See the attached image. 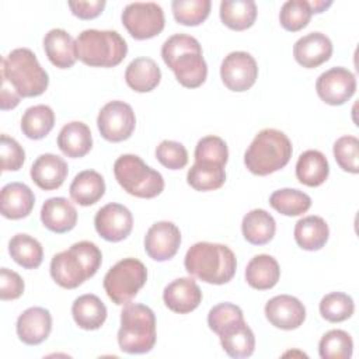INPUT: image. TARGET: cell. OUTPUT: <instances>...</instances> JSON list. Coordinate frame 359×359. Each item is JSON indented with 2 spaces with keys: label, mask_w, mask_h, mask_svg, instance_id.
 <instances>
[{
  "label": "cell",
  "mask_w": 359,
  "mask_h": 359,
  "mask_svg": "<svg viewBox=\"0 0 359 359\" xmlns=\"http://www.w3.org/2000/svg\"><path fill=\"white\" fill-rule=\"evenodd\" d=\"M309 4H310V8H311V11H313V13H323L324 10H327V8L332 4V1L311 0V1H309Z\"/></svg>",
  "instance_id": "obj_50"
},
{
  "label": "cell",
  "mask_w": 359,
  "mask_h": 359,
  "mask_svg": "<svg viewBox=\"0 0 359 359\" xmlns=\"http://www.w3.org/2000/svg\"><path fill=\"white\" fill-rule=\"evenodd\" d=\"M147 280L144 264L136 258L118 261L104 276V289L108 297L118 306L130 303Z\"/></svg>",
  "instance_id": "obj_9"
},
{
  "label": "cell",
  "mask_w": 359,
  "mask_h": 359,
  "mask_svg": "<svg viewBox=\"0 0 359 359\" xmlns=\"http://www.w3.org/2000/svg\"><path fill=\"white\" fill-rule=\"evenodd\" d=\"M292 151V142L283 132L266 128L258 132L245 150L244 164L255 175H269L289 163Z\"/></svg>",
  "instance_id": "obj_5"
},
{
  "label": "cell",
  "mask_w": 359,
  "mask_h": 359,
  "mask_svg": "<svg viewBox=\"0 0 359 359\" xmlns=\"http://www.w3.org/2000/svg\"><path fill=\"white\" fill-rule=\"evenodd\" d=\"M161 57L181 86L196 88L205 83L208 65L196 38L187 34L171 35L161 46Z\"/></svg>",
  "instance_id": "obj_1"
},
{
  "label": "cell",
  "mask_w": 359,
  "mask_h": 359,
  "mask_svg": "<svg viewBox=\"0 0 359 359\" xmlns=\"http://www.w3.org/2000/svg\"><path fill=\"white\" fill-rule=\"evenodd\" d=\"M17 335L27 345H39L52 331V316L43 307H29L17 318Z\"/></svg>",
  "instance_id": "obj_19"
},
{
  "label": "cell",
  "mask_w": 359,
  "mask_h": 359,
  "mask_svg": "<svg viewBox=\"0 0 359 359\" xmlns=\"http://www.w3.org/2000/svg\"><path fill=\"white\" fill-rule=\"evenodd\" d=\"M280 276V268L278 261L268 255L259 254L251 258L245 268L247 283L257 290H266L273 287Z\"/></svg>",
  "instance_id": "obj_29"
},
{
  "label": "cell",
  "mask_w": 359,
  "mask_h": 359,
  "mask_svg": "<svg viewBox=\"0 0 359 359\" xmlns=\"http://www.w3.org/2000/svg\"><path fill=\"white\" fill-rule=\"evenodd\" d=\"M334 157L338 165L351 174L359 172V140L355 136L345 135L334 143Z\"/></svg>",
  "instance_id": "obj_42"
},
{
  "label": "cell",
  "mask_w": 359,
  "mask_h": 359,
  "mask_svg": "<svg viewBox=\"0 0 359 359\" xmlns=\"http://www.w3.org/2000/svg\"><path fill=\"white\" fill-rule=\"evenodd\" d=\"M8 252L11 258L25 269L38 268L43 259V248L41 243L25 233H18L10 238Z\"/></svg>",
  "instance_id": "obj_34"
},
{
  "label": "cell",
  "mask_w": 359,
  "mask_h": 359,
  "mask_svg": "<svg viewBox=\"0 0 359 359\" xmlns=\"http://www.w3.org/2000/svg\"><path fill=\"white\" fill-rule=\"evenodd\" d=\"M24 287H25L24 280L17 272L8 268L0 269V299L1 300L18 299L22 294Z\"/></svg>",
  "instance_id": "obj_47"
},
{
  "label": "cell",
  "mask_w": 359,
  "mask_h": 359,
  "mask_svg": "<svg viewBox=\"0 0 359 359\" xmlns=\"http://www.w3.org/2000/svg\"><path fill=\"white\" fill-rule=\"evenodd\" d=\"M210 0H174L172 14L177 22L188 27L202 24L210 13Z\"/></svg>",
  "instance_id": "obj_40"
},
{
  "label": "cell",
  "mask_w": 359,
  "mask_h": 359,
  "mask_svg": "<svg viewBox=\"0 0 359 359\" xmlns=\"http://www.w3.org/2000/svg\"><path fill=\"white\" fill-rule=\"evenodd\" d=\"M223 351L230 358H248L255 349V337L244 318L226 324L219 332Z\"/></svg>",
  "instance_id": "obj_20"
},
{
  "label": "cell",
  "mask_w": 359,
  "mask_h": 359,
  "mask_svg": "<svg viewBox=\"0 0 359 359\" xmlns=\"http://www.w3.org/2000/svg\"><path fill=\"white\" fill-rule=\"evenodd\" d=\"M244 318L243 310L233 304V303H220L210 309L208 314V325L213 332H219L226 324L237 320Z\"/></svg>",
  "instance_id": "obj_46"
},
{
  "label": "cell",
  "mask_w": 359,
  "mask_h": 359,
  "mask_svg": "<svg viewBox=\"0 0 359 359\" xmlns=\"http://www.w3.org/2000/svg\"><path fill=\"white\" fill-rule=\"evenodd\" d=\"M330 229L320 216H306L294 226L296 244L306 251H317L323 248L328 240Z\"/></svg>",
  "instance_id": "obj_32"
},
{
  "label": "cell",
  "mask_w": 359,
  "mask_h": 359,
  "mask_svg": "<svg viewBox=\"0 0 359 359\" xmlns=\"http://www.w3.org/2000/svg\"><path fill=\"white\" fill-rule=\"evenodd\" d=\"M31 178L43 191H53L62 187L65 182L69 167L67 163L52 153L41 154L31 167Z\"/></svg>",
  "instance_id": "obj_21"
},
{
  "label": "cell",
  "mask_w": 359,
  "mask_h": 359,
  "mask_svg": "<svg viewBox=\"0 0 359 359\" xmlns=\"http://www.w3.org/2000/svg\"><path fill=\"white\" fill-rule=\"evenodd\" d=\"M43 49L49 62L59 69H69L77 60L76 41L62 28H53L43 36Z\"/></svg>",
  "instance_id": "obj_24"
},
{
  "label": "cell",
  "mask_w": 359,
  "mask_h": 359,
  "mask_svg": "<svg viewBox=\"0 0 359 359\" xmlns=\"http://www.w3.org/2000/svg\"><path fill=\"white\" fill-rule=\"evenodd\" d=\"M77 59L91 67L118 66L128 53L126 41L116 31L86 29L76 39Z\"/></svg>",
  "instance_id": "obj_7"
},
{
  "label": "cell",
  "mask_w": 359,
  "mask_h": 359,
  "mask_svg": "<svg viewBox=\"0 0 359 359\" xmlns=\"http://www.w3.org/2000/svg\"><path fill=\"white\" fill-rule=\"evenodd\" d=\"M35 205L31 188L22 182H10L1 188L0 212L6 219L18 220L27 217Z\"/></svg>",
  "instance_id": "obj_22"
},
{
  "label": "cell",
  "mask_w": 359,
  "mask_h": 359,
  "mask_svg": "<svg viewBox=\"0 0 359 359\" xmlns=\"http://www.w3.org/2000/svg\"><path fill=\"white\" fill-rule=\"evenodd\" d=\"M0 157H1V170L3 171H17L22 167V164L25 161V151L15 139H13L7 135H1Z\"/></svg>",
  "instance_id": "obj_45"
},
{
  "label": "cell",
  "mask_w": 359,
  "mask_h": 359,
  "mask_svg": "<svg viewBox=\"0 0 359 359\" xmlns=\"http://www.w3.org/2000/svg\"><path fill=\"white\" fill-rule=\"evenodd\" d=\"M355 303L351 296L342 292H332L325 294L320 302V314L330 323H342L352 317Z\"/></svg>",
  "instance_id": "obj_39"
},
{
  "label": "cell",
  "mask_w": 359,
  "mask_h": 359,
  "mask_svg": "<svg viewBox=\"0 0 359 359\" xmlns=\"http://www.w3.org/2000/svg\"><path fill=\"white\" fill-rule=\"evenodd\" d=\"M21 101V97L17 94V91L11 87L8 80L1 76V87H0V108L3 111L15 108Z\"/></svg>",
  "instance_id": "obj_49"
},
{
  "label": "cell",
  "mask_w": 359,
  "mask_h": 359,
  "mask_svg": "<svg viewBox=\"0 0 359 359\" xmlns=\"http://www.w3.org/2000/svg\"><path fill=\"white\" fill-rule=\"evenodd\" d=\"M114 174L123 191L136 198L151 199L164 189L163 175L136 154H122L118 157L114 163Z\"/></svg>",
  "instance_id": "obj_8"
},
{
  "label": "cell",
  "mask_w": 359,
  "mask_h": 359,
  "mask_svg": "<svg viewBox=\"0 0 359 359\" xmlns=\"http://www.w3.org/2000/svg\"><path fill=\"white\" fill-rule=\"evenodd\" d=\"M69 8L72 10L73 15L81 18V20H93L98 17L104 7L105 1L104 0H91V1H69Z\"/></svg>",
  "instance_id": "obj_48"
},
{
  "label": "cell",
  "mask_w": 359,
  "mask_h": 359,
  "mask_svg": "<svg viewBox=\"0 0 359 359\" xmlns=\"http://www.w3.org/2000/svg\"><path fill=\"white\" fill-rule=\"evenodd\" d=\"M311 15L313 11L307 0H287L280 7L279 21L286 31L296 32L309 24Z\"/></svg>",
  "instance_id": "obj_41"
},
{
  "label": "cell",
  "mask_w": 359,
  "mask_h": 359,
  "mask_svg": "<svg viewBox=\"0 0 359 359\" xmlns=\"http://www.w3.org/2000/svg\"><path fill=\"white\" fill-rule=\"evenodd\" d=\"M156 157L170 170H181L188 164V151L185 146L174 140H163L156 149Z\"/></svg>",
  "instance_id": "obj_44"
},
{
  "label": "cell",
  "mask_w": 359,
  "mask_h": 359,
  "mask_svg": "<svg viewBox=\"0 0 359 359\" xmlns=\"http://www.w3.org/2000/svg\"><path fill=\"white\" fill-rule=\"evenodd\" d=\"M265 317L273 327L290 331L304 323L306 309L297 297L279 294L269 299L265 304Z\"/></svg>",
  "instance_id": "obj_16"
},
{
  "label": "cell",
  "mask_w": 359,
  "mask_h": 359,
  "mask_svg": "<svg viewBox=\"0 0 359 359\" xmlns=\"http://www.w3.org/2000/svg\"><path fill=\"white\" fill-rule=\"evenodd\" d=\"M184 265L189 275L206 283L223 285L233 279L237 261L227 245L201 241L187 251Z\"/></svg>",
  "instance_id": "obj_3"
},
{
  "label": "cell",
  "mask_w": 359,
  "mask_h": 359,
  "mask_svg": "<svg viewBox=\"0 0 359 359\" xmlns=\"http://www.w3.org/2000/svg\"><path fill=\"white\" fill-rule=\"evenodd\" d=\"M330 174V165L325 156L318 150L303 151L296 163V177L299 182L307 187H320Z\"/></svg>",
  "instance_id": "obj_31"
},
{
  "label": "cell",
  "mask_w": 359,
  "mask_h": 359,
  "mask_svg": "<svg viewBox=\"0 0 359 359\" xmlns=\"http://www.w3.org/2000/svg\"><path fill=\"white\" fill-rule=\"evenodd\" d=\"M220 77L223 84L236 93L250 90L258 77V66L255 59L243 50L230 52L222 62Z\"/></svg>",
  "instance_id": "obj_12"
},
{
  "label": "cell",
  "mask_w": 359,
  "mask_h": 359,
  "mask_svg": "<svg viewBox=\"0 0 359 359\" xmlns=\"http://www.w3.org/2000/svg\"><path fill=\"white\" fill-rule=\"evenodd\" d=\"M163 300L171 311L187 314L201 304L202 292L192 278H178L164 287Z\"/></svg>",
  "instance_id": "obj_18"
},
{
  "label": "cell",
  "mask_w": 359,
  "mask_h": 359,
  "mask_svg": "<svg viewBox=\"0 0 359 359\" xmlns=\"http://www.w3.org/2000/svg\"><path fill=\"white\" fill-rule=\"evenodd\" d=\"M69 192L70 198L80 206H91L104 196L105 181L100 172L84 170L74 177Z\"/></svg>",
  "instance_id": "obj_28"
},
{
  "label": "cell",
  "mask_w": 359,
  "mask_h": 359,
  "mask_svg": "<svg viewBox=\"0 0 359 359\" xmlns=\"http://www.w3.org/2000/svg\"><path fill=\"white\" fill-rule=\"evenodd\" d=\"M156 316L140 303H128L121 311L118 344L126 353H147L156 344Z\"/></svg>",
  "instance_id": "obj_6"
},
{
  "label": "cell",
  "mask_w": 359,
  "mask_h": 359,
  "mask_svg": "<svg viewBox=\"0 0 359 359\" xmlns=\"http://www.w3.org/2000/svg\"><path fill=\"white\" fill-rule=\"evenodd\" d=\"M97 126L105 140L118 143L132 136L136 126V116L129 104L115 100L101 108Z\"/></svg>",
  "instance_id": "obj_11"
},
{
  "label": "cell",
  "mask_w": 359,
  "mask_h": 359,
  "mask_svg": "<svg viewBox=\"0 0 359 359\" xmlns=\"http://www.w3.org/2000/svg\"><path fill=\"white\" fill-rule=\"evenodd\" d=\"M269 205L280 215L300 216L310 209L311 198L299 189L283 188L269 196Z\"/></svg>",
  "instance_id": "obj_37"
},
{
  "label": "cell",
  "mask_w": 359,
  "mask_h": 359,
  "mask_svg": "<svg viewBox=\"0 0 359 359\" xmlns=\"http://www.w3.org/2000/svg\"><path fill=\"white\" fill-rule=\"evenodd\" d=\"M224 181V165L210 161H195L187 174V182L196 191L219 189Z\"/></svg>",
  "instance_id": "obj_35"
},
{
  "label": "cell",
  "mask_w": 359,
  "mask_h": 359,
  "mask_svg": "<svg viewBox=\"0 0 359 359\" xmlns=\"http://www.w3.org/2000/svg\"><path fill=\"white\" fill-rule=\"evenodd\" d=\"M219 13L226 27L234 31H244L257 18V4L252 0H223Z\"/></svg>",
  "instance_id": "obj_33"
},
{
  "label": "cell",
  "mask_w": 359,
  "mask_h": 359,
  "mask_svg": "<svg viewBox=\"0 0 359 359\" xmlns=\"http://www.w3.org/2000/svg\"><path fill=\"white\" fill-rule=\"evenodd\" d=\"M229 158V150L226 142L219 136H205L195 147V161H210L220 165H226Z\"/></svg>",
  "instance_id": "obj_43"
},
{
  "label": "cell",
  "mask_w": 359,
  "mask_h": 359,
  "mask_svg": "<svg viewBox=\"0 0 359 359\" xmlns=\"http://www.w3.org/2000/svg\"><path fill=\"white\" fill-rule=\"evenodd\" d=\"M160 67L150 57H136L125 70V81L136 93H149L154 90L160 84Z\"/></svg>",
  "instance_id": "obj_26"
},
{
  "label": "cell",
  "mask_w": 359,
  "mask_h": 359,
  "mask_svg": "<svg viewBox=\"0 0 359 359\" xmlns=\"http://www.w3.org/2000/svg\"><path fill=\"white\" fill-rule=\"evenodd\" d=\"M41 222L53 233H67L73 230L77 223V210L66 198H49L42 205Z\"/></svg>",
  "instance_id": "obj_23"
},
{
  "label": "cell",
  "mask_w": 359,
  "mask_h": 359,
  "mask_svg": "<svg viewBox=\"0 0 359 359\" xmlns=\"http://www.w3.org/2000/svg\"><path fill=\"white\" fill-rule=\"evenodd\" d=\"M0 76H4L22 98L43 94L49 84L48 73L28 48H17L1 57Z\"/></svg>",
  "instance_id": "obj_4"
},
{
  "label": "cell",
  "mask_w": 359,
  "mask_h": 359,
  "mask_svg": "<svg viewBox=\"0 0 359 359\" xmlns=\"http://www.w3.org/2000/svg\"><path fill=\"white\" fill-rule=\"evenodd\" d=\"M332 55V42L323 32H310L299 38L293 46L296 62L306 67L314 69L325 63Z\"/></svg>",
  "instance_id": "obj_17"
},
{
  "label": "cell",
  "mask_w": 359,
  "mask_h": 359,
  "mask_svg": "<svg viewBox=\"0 0 359 359\" xmlns=\"http://www.w3.org/2000/svg\"><path fill=\"white\" fill-rule=\"evenodd\" d=\"M94 226L97 233L104 240L118 243L130 234L133 227V216L126 206L111 202L95 213Z\"/></svg>",
  "instance_id": "obj_14"
},
{
  "label": "cell",
  "mask_w": 359,
  "mask_h": 359,
  "mask_svg": "<svg viewBox=\"0 0 359 359\" xmlns=\"http://www.w3.org/2000/svg\"><path fill=\"white\" fill-rule=\"evenodd\" d=\"M353 352V341L344 330H330L318 342L321 359H349Z\"/></svg>",
  "instance_id": "obj_38"
},
{
  "label": "cell",
  "mask_w": 359,
  "mask_h": 359,
  "mask_svg": "<svg viewBox=\"0 0 359 359\" xmlns=\"http://www.w3.org/2000/svg\"><path fill=\"white\" fill-rule=\"evenodd\" d=\"M55 114L50 107L39 104L25 109L21 118L22 133L32 140L43 139L53 129Z\"/></svg>",
  "instance_id": "obj_36"
},
{
  "label": "cell",
  "mask_w": 359,
  "mask_h": 359,
  "mask_svg": "<svg viewBox=\"0 0 359 359\" xmlns=\"http://www.w3.org/2000/svg\"><path fill=\"white\" fill-rule=\"evenodd\" d=\"M316 90L325 104L342 105L355 94L356 79L346 67H331L318 76Z\"/></svg>",
  "instance_id": "obj_13"
},
{
  "label": "cell",
  "mask_w": 359,
  "mask_h": 359,
  "mask_svg": "<svg viewBox=\"0 0 359 359\" xmlns=\"http://www.w3.org/2000/svg\"><path fill=\"white\" fill-rule=\"evenodd\" d=\"M121 18L128 32L139 41L158 35L165 24L163 8L153 1L128 4L122 11Z\"/></svg>",
  "instance_id": "obj_10"
},
{
  "label": "cell",
  "mask_w": 359,
  "mask_h": 359,
  "mask_svg": "<svg viewBox=\"0 0 359 359\" xmlns=\"http://www.w3.org/2000/svg\"><path fill=\"white\" fill-rule=\"evenodd\" d=\"M56 142L60 151L70 158L84 157L93 147L91 130L80 121L66 123L60 129Z\"/></svg>",
  "instance_id": "obj_25"
},
{
  "label": "cell",
  "mask_w": 359,
  "mask_h": 359,
  "mask_svg": "<svg viewBox=\"0 0 359 359\" xmlns=\"http://www.w3.org/2000/svg\"><path fill=\"white\" fill-rule=\"evenodd\" d=\"M102 262L101 250L91 241L74 243L69 250L53 255L52 279L65 289H76L94 276Z\"/></svg>",
  "instance_id": "obj_2"
},
{
  "label": "cell",
  "mask_w": 359,
  "mask_h": 359,
  "mask_svg": "<svg viewBox=\"0 0 359 359\" xmlns=\"http://www.w3.org/2000/svg\"><path fill=\"white\" fill-rule=\"evenodd\" d=\"M181 244L180 229L171 222L154 223L144 236L146 254L158 262L171 259Z\"/></svg>",
  "instance_id": "obj_15"
},
{
  "label": "cell",
  "mask_w": 359,
  "mask_h": 359,
  "mask_svg": "<svg viewBox=\"0 0 359 359\" xmlns=\"http://www.w3.org/2000/svg\"><path fill=\"white\" fill-rule=\"evenodd\" d=\"M241 231L250 244L264 245L273 238L276 223L272 215H269L266 210L252 209L243 217Z\"/></svg>",
  "instance_id": "obj_30"
},
{
  "label": "cell",
  "mask_w": 359,
  "mask_h": 359,
  "mask_svg": "<svg viewBox=\"0 0 359 359\" xmlns=\"http://www.w3.org/2000/svg\"><path fill=\"white\" fill-rule=\"evenodd\" d=\"M74 323L87 331L98 330L107 320V307L102 300L91 293L79 296L72 304Z\"/></svg>",
  "instance_id": "obj_27"
}]
</instances>
